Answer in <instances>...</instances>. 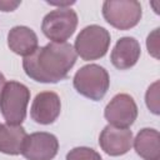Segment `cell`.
Wrapping results in <instances>:
<instances>
[{"label":"cell","instance_id":"9","mask_svg":"<svg viewBox=\"0 0 160 160\" xmlns=\"http://www.w3.org/2000/svg\"><path fill=\"white\" fill-rule=\"evenodd\" d=\"M61 111V101L56 92L42 91L39 92L32 100L30 108L31 119L41 125L52 124Z\"/></svg>","mask_w":160,"mask_h":160},{"label":"cell","instance_id":"2","mask_svg":"<svg viewBox=\"0 0 160 160\" xmlns=\"http://www.w3.org/2000/svg\"><path fill=\"white\" fill-rule=\"evenodd\" d=\"M30 90L19 81H8L0 98V111L6 124L21 125L26 118Z\"/></svg>","mask_w":160,"mask_h":160},{"label":"cell","instance_id":"14","mask_svg":"<svg viewBox=\"0 0 160 160\" xmlns=\"http://www.w3.org/2000/svg\"><path fill=\"white\" fill-rule=\"evenodd\" d=\"M28 134L21 125L0 124V152L19 155L22 151Z\"/></svg>","mask_w":160,"mask_h":160},{"label":"cell","instance_id":"20","mask_svg":"<svg viewBox=\"0 0 160 160\" xmlns=\"http://www.w3.org/2000/svg\"><path fill=\"white\" fill-rule=\"evenodd\" d=\"M6 84V80H5V76L0 72V98H1V94H2V90H4V86Z\"/></svg>","mask_w":160,"mask_h":160},{"label":"cell","instance_id":"11","mask_svg":"<svg viewBox=\"0 0 160 160\" xmlns=\"http://www.w3.org/2000/svg\"><path fill=\"white\" fill-rule=\"evenodd\" d=\"M140 55H141V49L139 41L135 38L124 36L116 41L110 54V60L116 69L126 70L132 68L138 62Z\"/></svg>","mask_w":160,"mask_h":160},{"label":"cell","instance_id":"10","mask_svg":"<svg viewBox=\"0 0 160 160\" xmlns=\"http://www.w3.org/2000/svg\"><path fill=\"white\" fill-rule=\"evenodd\" d=\"M132 131L129 129L106 125L99 136V145L110 156L126 154L132 146Z\"/></svg>","mask_w":160,"mask_h":160},{"label":"cell","instance_id":"3","mask_svg":"<svg viewBox=\"0 0 160 160\" xmlns=\"http://www.w3.org/2000/svg\"><path fill=\"white\" fill-rule=\"evenodd\" d=\"M72 84L80 95L90 100L99 101L109 90L110 78L102 66L98 64H89L81 66L75 72Z\"/></svg>","mask_w":160,"mask_h":160},{"label":"cell","instance_id":"5","mask_svg":"<svg viewBox=\"0 0 160 160\" xmlns=\"http://www.w3.org/2000/svg\"><path fill=\"white\" fill-rule=\"evenodd\" d=\"M102 16L115 29L129 30L140 22L142 10L136 0H106L102 4Z\"/></svg>","mask_w":160,"mask_h":160},{"label":"cell","instance_id":"17","mask_svg":"<svg viewBox=\"0 0 160 160\" xmlns=\"http://www.w3.org/2000/svg\"><path fill=\"white\" fill-rule=\"evenodd\" d=\"M158 34H159V29H155L151 34H149L148 36V40H146V46H148V51L149 54H151L154 58H159V38H158Z\"/></svg>","mask_w":160,"mask_h":160},{"label":"cell","instance_id":"7","mask_svg":"<svg viewBox=\"0 0 160 160\" xmlns=\"http://www.w3.org/2000/svg\"><path fill=\"white\" fill-rule=\"evenodd\" d=\"M109 125L129 129L138 118V105L129 94H116L104 110Z\"/></svg>","mask_w":160,"mask_h":160},{"label":"cell","instance_id":"15","mask_svg":"<svg viewBox=\"0 0 160 160\" xmlns=\"http://www.w3.org/2000/svg\"><path fill=\"white\" fill-rule=\"evenodd\" d=\"M65 160H102L100 154L91 148L86 146H78L71 149L68 154Z\"/></svg>","mask_w":160,"mask_h":160},{"label":"cell","instance_id":"1","mask_svg":"<svg viewBox=\"0 0 160 160\" xmlns=\"http://www.w3.org/2000/svg\"><path fill=\"white\" fill-rule=\"evenodd\" d=\"M76 52L69 42H49L24 58L25 74L34 81L55 84L65 79L76 62Z\"/></svg>","mask_w":160,"mask_h":160},{"label":"cell","instance_id":"13","mask_svg":"<svg viewBox=\"0 0 160 160\" xmlns=\"http://www.w3.org/2000/svg\"><path fill=\"white\" fill-rule=\"evenodd\" d=\"M160 135L159 131L152 128L141 129L136 138L132 140L136 154L144 160H159L160 159Z\"/></svg>","mask_w":160,"mask_h":160},{"label":"cell","instance_id":"4","mask_svg":"<svg viewBox=\"0 0 160 160\" xmlns=\"http://www.w3.org/2000/svg\"><path fill=\"white\" fill-rule=\"evenodd\" d=\"M110 32L100 25L85 26L75 39L74 50L82 60H98L106 55L110 46Z\"/></svg>","mask_w":160,"mask_h":160},{"label":"cell","instance_id":"18","mask_svg":"<svg viewBox=\"0 0 160 160\" xmlns=\"http://www.w3.org/2000/svg\"><path fill=\"white\" fill-rule=\"evenodd\" d=\"M21 1H8V0H0V10L1 11H14Z\"/></svg>","mask_w":160,"mask_h":160},{"label":"cell","instance_id":"6","mask_svg":"<svg viewBox=\"0 0 160 160\" xmlns=\"http://www.w3.org/2000/svg\"><path fill=\"white\" fill-rule=\"evenodd\" d=\"M78 26V15L70 8H58L48 12L41 22L44 35L52 42H66L75 32Z\"/></svg>","mask_w":160,"mask_h":160},{"label":"cell","instance_id":"12","mask_svg":"<svg viewBox=\"0 0 160 160\" xmlns=\"http://www.w3.org/2000/svg\"><path fill=\"white\" fill-rule=\"evenodd\" d=\"M38 35L28 26L18 25L10 29L8 34V46L10 50L24 58L31 55L39 46Z\"/></svg>","mask_w":160,"mask_h":160},{"label":"cell","instance_id":"8","mask_svg":"<svg viewBox=\"0 0 160 160\" xmlns=\"http://www.w3.org/2000/svg\"><path fill=\"white\" fill-rule=\"evenodd\" d=\"M58 151V138L54 134L40 131L28 135L21 155L26 160H52Z\"/></svg>","mask_w":160,"mask_h":160},{"label":"cell","instance_id":"16","mask_svg":"<svg viewBox=\"0 0 160 160\" xmlns=\"http://www.w3.org/2000/svg\"><path fill=\"white\" fill-rule=\"evenodd\" d=\"M145 102L152 114L159 115V81H155L149 86L145 94Z\"/></svg>","mask_w":160,"mask_h":160},{"label":"cell","instance_id":"19","mask_svg":"<svg viewBox=\"0 0 160 160\" xmlns=\"http://www.w3.org/2000/svg\"><path fill=\"white\" fill-rule=\"evenodd\" d=\"M48 4L59 6V9H60V8H69L70 5L75 4V1H48Z\"/></svg>","mask_w":160,"mask_h":160}]
</instances>
